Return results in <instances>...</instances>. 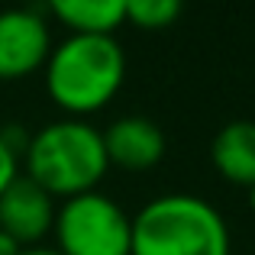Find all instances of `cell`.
I'll use <instances>...</instances> for the list:
<instances>
[{
    "label": "cell",
    "mask_w": 255,
    "mask_h": 255,
    "mask_svg": "<svg viewBox=\"0 0 255 255\" xmlns=\"http://www.w3.org/2000/svg\"><path fill=\"white\" fill-rule=\"evenodd\" d=\"M52 55L49 23L36 10H3L0 13V81H19L45 68Z\"/></svg>",
    "instance_id": "cell-5"
},
{
    "label": "cell",
    "mask_w": 255,
    "mask_h": 255,
    "mask_svg": "<svg viewBox=\"0 0 255 255\" xmlns=\"http://www.w3.org/2000/svg\"><path fill=\"white\" fill-rule=\"evenodd\" d=\"M249 207L255 210V187H249Z\"/></svg>",
    "instance_id": "cell-14"
},
{
    "label": "cell",
    "mask_w": 255,
    "mask_h": 255,
    "mask_svg": "<svg viewBox=\"0 0 255 255\" xmlns=\"http://www.w3.org/2000/svg\"><path fill=\"white\" fill-rule=\"evenodd\" d=\"M55 197L32 178L19 174L3 194H0V230L13 236L23 249L39 246L55 230Z\"/></svg>",
    "instance_id": "cell-6"
},
{
    "label": "cell",
    "mask_w": 255,
    "mask_h": 255,
    "mask_svg": "<svg viewBox=\"0 0 255 255\" xmlns=\"http://www.w3.org/2000/svg\"><path fill=\"white\" fill-rule=\"evenodd\" d=\"M107 162L126 171H149L165 158V132L145 117H120L104 132Z\"/></svg>",
    "instance_id": "cell-7"
},
{
    "label": "cell",
    "mask_w": 255,
    "mask_h": 255,
    "mask_svg": "<svg viewBox=\"0 0 255 255\" xmlns=\"http://www.w3.org/2000/svg\"><path fill=\"white\" fill-rule=\"evenodd\" d=\"M62 255H132V217L100 191L68 197L55 213Z\"/></svg>",
    "instance_id": "cell-4"
},
{
    "label": "cell",
    "mask_w": 255,
    "mask_h": 255,
    "mask_svg": "<svg viewBox=\"0 0 255 255\" xmlns=\"http://www.w3.org/2000/svg\"><path fill=\"white\" fill-rule=\"evenodd\" d=\"M26 178H32L52 197H78V194L97 191L107 168L104 132L94 129L84 120H55L29 136L23 152Z\"/></svg>",
    "instance_id": "cell-2"
},
{
    "label": "cell",
    "mask_w": 255,
    "mask_h": 255,
    "mask_svg": "<svg viewBox=\"0 0 255 255\" xmlns=\"http://www.w3.org/2000/svg\"><path fill=\"white\" fill-rule=\"evenodd\" d=\"M16 178H19V155L3 142V136H0V194H3Z\"/></svg>",
    "instance_id": "cell-11"
},
{
    "label": "cell",
    "mask_w": 255,
    "mask_h": 255,
    "mask_svg": "<svg viewBox=\"0 0 255 255\" xmlns=\"http://www.w3.org/2000/svg\"><path fill=\"white\" fill-rule=\"evenodd\" d=\"M19 252H23V246H19L13 236H6V233L0 230V255H19Z\"/></svg>",
    "instance_id": "cell-12"
},
{
    "label": "cell",
    "mask_w": 255,
    "mask_h": 255,
    "mask_svg": "<svg viewBox=\"0 0 255 255\" xmlns=\"http://www.w3.org/2000/svg\"><path fill=\"white\" fill-rule=\"evenodd\" d=\"M132 255H230V230L207 200L165 194L132 217Z\"/></svg>",
    "instance_id": "cell-3"
},
{
    "label": "cell",
    "mask_w": 255,
    "mask_h": 255,
    "mask_svg": "<svg viewBox=\"0 0 255 255\" xmlns=\"http://www.w3.org/2000/svg\"><path fill=\"white\" fill-rule=\"evenodd\" d=\"M126 78L123 45L113 36L71 32L45 62V91L68 117L81 120L107 107Z\"/></svg>",
    "instance_id": "cell-1"
},
{
    "label": "cell",
    "mask_w": 255,
    "mask_h": 255,
    "mask_svg": "<svg viewBox=\"0 0 255 255\" xmlns=\"http://www.w3.org/2000/svg\"><path fill=\"white\" fill-rule=\"evenodd\" d=\"M45 6L71 32L113 36V29L120 23H126L123 16L126 0H45Z\"/></svg>",
    "instance_id": "cell-9"
},
{
    "label": "cell",
    "mask_w": 255,
    "mask_h": 255,
    "mask_svg": "<svg viewBox=\"0 0 255 255\" xmlns=\"http://www.w3.org/2000/svg\"><path fill=\"white\" fill-rule=\"evenodd\" d=\"M184 10V0H126L123 16L139 29H165Z\"/></svg>",
    "instance_id": "cell-10"
},
{
    "label": "cell",
    "mask_w": 255,
    "mask_h": 255,
    "mask_svg": "<svg viewBox=\"0 0 255 255\" xmlns=\"http://www.w3.org/2000/svg\"><path fill=\"white\" fill-rule=\"evenodd\" d=\"M19 255H62L58 249H42V246H32V249H23Z\"/></svg>",
    "instance_id": "cell-13"
},
{
    "label": "cell",
    "mask_w": 255,
    "mask_h": 255,
    "mask_svg": "<svg viewBox=\"0 0 255 255\" xmlns=\"http://www.w3.org/2000/svg\"><path fill=\"white\" fill-rule=\"evenodd\" d=\"M210 162L230 184H243L246 191L255 187V123L233 120L213 136Z\"/></svg>",
    "instance_id": "cell-8"
}]
</instances>
